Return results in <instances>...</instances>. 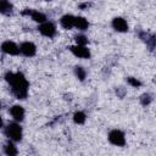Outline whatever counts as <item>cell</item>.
Returning <instances> with one entry per match:
<instances>
[{
  "label": "cell",
  "mask_w": 156,
  "mask_h": 156,
  "mask_svg": "<svg viewBox=\"0 0 156 156\" xmlns=\"http://www.w3.org/2000/svg\"><path fill=\"white\" fill-rule=\"evenodd\" d=\"M127 83H128L129 85H132L133 88H139V87H141V82H140L139 79L134 78V77H128V78H127Z\"/></svg>",
  "instance_id": "17"
},
{
  "label": "cell",
  "mask_w": 156,
  "mask_h": 156,
  "mask_svg": "<svg viewBox=\"0 0 156 156\" xmlns=\"http://www.w3.org/2000/svg\"><path fill=\"white\" fill-rule=\"evenodd\" d=\"M22 127L16 123V122H12L10 124L6 126L5 128V135L11 140V141H20L22 139Z\"/></svg>",
  "instance_id": "2"
},
{
  "label": "cell",
  "mask_w": 156,
  "mask_h": 156,
  "mask_svg": "<svg viewBox=\"0 0 156 156\" xmlns=\"http://www.w3.org/2000/svg\"><path fill=\"white\" fill-rule=\"evenodd\" d=\"M12 10H13V6L9 0H0V13L10 15Z\"/></svg>",
  "instance_id": "13"
},
{
  "label": "cell",
  "mask_w": 156,
  "mask_h": 156,
  "mask_svg": "<svg viewBox=\"0 0 156 156\" xmlns=\"http://www.w3.org/2000/svg\"><path fill=\"white\" fill-rule=\"evenodd\" d=\"M76 43H77V45H87L88 44V38L83 34H79V35L76 37Z\"/></svg>",
  "instance_id": "18"
},
{
  "label": "cell",
  "mask_w": 156,
  "mask_h": 156,
  "mask_svg": "<svg viewBox=\"0 0 156 156\" xmlns=\"http://www.w3.org/2000/svg\"><path fill=\"white\" fill-rule=\"evenodd\" d=\"M46 1H50V0H46Z\"/></svg>",
  "instance_id": "22"
},
{
  "label": "cell",
  "mask_w": 156,
  "mask_h": 156,
  "mask_svg": "<svg viewBox=\"0 0 156 156\" xmlns=\"http://www.w3.org/2000/svg\"><path fill=\"white\" fill-rule=\"evenodd\" d=\"M85 119H87V116H85V113L82 112V111H77V112L73 115V121H74V123H77V124H83V123L85 122Z\"/></svg>",
  "instance_id": "15"
},
{
  "label": "cell",
  "mask_w": 156,
  "mask_h": 156,
  "mask_svg": "<svg viewBox=\"0 0 156 156\" xmlns=\"http://www.w3.org/2000/svg\"><path fill=\"white\" fill-rule=\"evenodd\" d=\"M2 127V118H1V116H0V128Z\"/></svg>",
  "instance_id": "20"
},
{
  "label": "cell",
  "mask_w": 156,
  "mask_h": 156,
  "mask_svg": "<svg viewBox=\"0 0 156 156\" xmlns=\"http://www.w3.org/2000/svg\"><path fill=\"white\" fill-rule=\"evenodd\" d=\"M74 73H76V77H77L79 80H84L85 77H87V72H85V69H84L83 67H80V66L74 67Z\"/></svg>",
  "instance_id": "16"
},
{
  "label": "cell",
  "mask_w": 156,
  "mask_h": 156,
  "mask_svg": "<svg viewBox=\"0 0 156 156\" xmlns=\"http://www.w3.org/2000/svg\"><path fill=\"white\" fill-rule=\"evenodd\" d=\"M151 101H152V98H151V95H150V94H143V95H141V98H140V102H141L144 106L149 105Z\"/></svg>",
  "instance_id": "19"
},
{
  "label": "cell",
  "mask_w": 156,
  "mask_h": 156,
  "mask_svg": "<svg viewBox=\"0 0 156 156\" xmlns=\"http://www.w3.org/2000/svg\"><path fill=\"white\" fill-rule=\"evenodd\" d=\"M4 152L9 156H13V155H17V147L15 146V144L10 140L7 144H5L4 146Z\"/></svg>",
  "instance_id": "14"
},
{
  "label": "cell",
  "mask_w": 156,
  "mask_h": 156,
  "mask_svg": "<svg viewBox=\"0 0 156 156\" xmlns=\"http://www.w3.org/2000/svg\"><path fill=\"white\" fill-rule=\"evenodd\" d=\"M108 141L115 146H124L126 145V136L124 133L119 129H113L108 133Z\"/></svg>",
  "instance_id": "3"
},
{
  "label": "cell",
  "mask_w": 156,
  "mask_h": 156,
  "mask_svg": "<svg viewBox=\"0 0 156 156\" xmlns=\"http://www.w3.org/2000/svg\"><path fill=\"white\" fill-rule=\"evenodd\" d=\"M71 52L76 56V57H79V58H89L90 57V50L85 46V45H72L69 48Z\"/></svg>",
  "instance_id": "6"
},
{
  "label": "cell",
  "mask_w": 156,
  "mask_h": 156,
  "mask_svg": "<svg viewBox=\"0 0 156 156\" xmlns=\"http://www.w3.org/2000/svg\"><path fill=\"white\" fill-rule=\"evenodd\" d=\"M10 115L12 116V118L17 122H21L23 121L24 118V108L21 106V105H13L11 108H10Z\"/></svg>",
  "instance_id": "10"
},
{
  "label": "cell",
  "mask_w": 156,
  "mask_h": 156,
  "mask_svg": "<svg viewBox=\"0 0 156 156\" xmlns=\"http://www.w3.org/2000/svg\"><path fill=\"white\" fill-rule=\"evenodd\" d=\"M5 80L9 83V85L11 87L12 94L17 99L22 100L27 98L29 83L22 72H7L5 74Z\"/></svg>",
  "instance_id": "1"
},
{
  "label": "cell",
  "mask_w": 156,
  "mask_h": 156,
  "mask_svg": "<svg viewBox=\"0 0 156 156\" xmlns=\"http://www.w3.org/2000/svg\"><path fill=\"white\" fill-rule=\"evenodd\" d=\"M0 108H1V102H0Z\"/></svg>",
  "instance_id": "21"
},
{
  "label": "cell",
  "mask_w": 156,
  "mask_h": 156,
  "mask_svg": "<svg viewBox=\"0 0 156 156\" xmlns=\"http://www.w3.org/2000/svg\"><path fill=\"white\" fill-rule=\"evenodd\" d=\"M20 54L26 57H32L37 54V46L32 41H24L20 45Z\"/></svg>",
  "instance_id": "7"
},
{
  "label": "cell",
  "mask_w": 156,
  "mask_h": 156,
  "mask_svg": "<svg viewBox=\"0 0 156 156\" xmlns=\"http://www.w3.org/2000/svg\"><path fill=\"white\" fill-rule=\"evenodd\" d=\"M22 15H27V16H29L33 21H35V22H38V23H43V22L46 21V16H45L43 12L37 11V10L26 9V10L22 12Z\"/></svg>",
  "instance_id": "8"
},
{
  "label": "cell",
  "mask_w": 156,
  "mask_h": 156,
  "mask_svg": "<svg viewBox=\"0 0 156 156\" xmlns=\"http://www.w3.org/2000/svg\"><path fill=\"white\" fill-rule=\"evenodd\" d=\"M74 27L78 28L79 30H85V29L89 27V22H88L87 18H84V17H82V16H76Z\"/></svg>",
  "instance_id": "12"
},
{
  "label": "cell",
  "mask_w": 156,
  "mask_h": 156,
  "mask_svg": "<svg viewBox=\"0 0 156 156\" xmlns=\"http://www.w3.org/2000/svg\"><path fill=\"white\" fill-rule=\"evenodd\" d=\"M74 20H76V16L73 15H63L60 20V24L65 28V29H71L74 27Z\"/></svg>",
  "instance_id": "11"
},
{
  "label": "cell",
  "mask_w": 156,
  "mask_h": 156,
  "mask_svg": "<svg viewBox=\"0 0 156 156\" xmlns=\"http://www.w3.org/2000/svg\"><path fill=\"white\" fill-rule=\"evenodd\" d=\"M112 27L115 30L119 32V33H124V32H128V23L124 18L122 17H115L112 20Z\"/></svg>",
  "instance_id": "9"
},
{
  "label": "cell",
  "mask_w": 156,
  "mask_h": 156,
  "mask_svg": "<svg viewBox=\"0 0 156 156\" xmlns=\"http://www.w3.org/2000/svg\"><path fill=\"white\" fill-rule=\"evenodd\" d=\"M0 49H1L2 52L7 54V55H11V56H16V55L20 54V46L16 43L11 41V40L4 41L1 44V46H0Z\"/></svg>",
  "instance_id": "5"
},
{
  "label": "cell",
  "mask_w": 156,
  "mask_h": 156,
  "mask_svg": "<svg viewBox=\"0 0 156 156\" xmlns=\"http://www.w3.org/2000/svg\"><path fill=\"white\" fill-rule=\"evenodd\" d=\"M38 29L41 33V35H44L46 38H54L55 34H56V26L52 22H49V21H45V22L40 23Z\"/></svg>",
  "instance_id": "4"
}]
</instances>
